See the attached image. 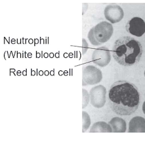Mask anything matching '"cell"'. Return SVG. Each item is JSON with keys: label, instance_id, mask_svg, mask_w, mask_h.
Masks as SVG:
<instances>
[{"label": "cell", "instance_id": "obj_1", "mask_svg": "<svg viewBox=\"0 0 145 147\" xmlns=\"http://www.w3.org/2000/svg\"><path fill=\"white\" fill-rule=\"evenodd\" d=\"M109 104L112 110L120 115H130L136 111L140 105L137 87L125 80L114 82L111 86Z\"/></svg>", "mask_w": 145, "mask_h": 147}, {"label": "cell", "instance_id": "obj_2", "mask_svg": "<svg viewBox=\"0 0 145 147\" xmlns=\"http://www.w3.org/2000/svg\"><path fill=\"white\" fill-rule=\"evenodd\" d=\"M141 43L130 36H122L117 39L112 48V55L120 65L130 67L138 64L142 57Z\"/></svg>", "mask_w": 145, "mask_h": 147}, {"label": "cell", "instance_id": "obj_3", "mask_svg": "<svg viewBox=\"0 0 145 147\" xmlns=\"http://www.w3.org/2000/svg\"><path fill=\"white\" fill-rule=\"evenodd\" d=\"M113 33L112 25L103 21L94 27V36L98 43L103 44L110 39Z\"/></svg>", "mask_w": 145, "mask_h": 147}, {"label": "cell", "instance_id": "obj_4", "mask_svg": "<svg viewBox=\"0 0 145 147\" xmlns=\"http://www.w3.org/2000/svg\"><path fill=\"white\" fill-rule=\"evenodd\" d=\"M82 74V85L83 86L97 84L102 79L101 71L93 65L83 68Z\"/></svg>", "mask_w": 145, "mask_h": 147}, {"label": "cell", "instance_id": "obj_5", "mask_svg": "<svg viewBox=\"0 0 145 147\" xmlns=\"http://www.w3.org/2000/svg\"><path fill=\"white\" fill-rule=\"evenodd\" d=\"M106 89L103 85L93 88L90 92V99L91 105L97 108L103 107L106 102Z\"/></svg>", "mask_w": 145, "mask_h": 147}, {"label": "cell", "instance_id": "obj_6", "mask_svg": "<svg viewBox=\"0 0 145 147\" xmlns=\"http://www.w3.org/2000/svg\"><path fill=\"white\" fill-rule=\"evenodd\" d=\"M111 53L109 49L104 46L95 49L92 55V60L95 64L104 67L111 61Z\"/></svg>", "mask_w": 145, "mask_h": 147}, {"label": "cell", "instance_id": "obj_7", "mask_svg": "<svg viewBox=\"0 0 145 147\" xmlns=\"http://www.w3.org/2000/svg\"><path fill=\"white\" fill-rule=\"evenodd\" d=\"M126 30L132 35L141 37L145 33V21L140 17H134L126 25Z\"/></svg>", "mask_w": 145, "mask_h": 147}, {"label": "cell", "instance_id": "obj_8", "mask_svg": "<svg viewBox=\"0 0 145 147\" xmlns=\"http://www.w3.org/2000/svg\"><path fill=\"white\" fill-rule=\"evenodd\" d=\"M104 14L105 18L111 24L119 22L124 18L123 9L119 5H108L105 7Z\"/></svg>", "mask_w": 145, "mask_h": 147}, {"label": "cell", "instance_id": "obj_9", "mask_svg": "<svg viewBox=\"0 0 145 147\" xmlns=\"http://www.w3.org/2000/svg\"><path fill=\"white\" fill-rule=\"evenodd\" d=\"M129 132H145V119L141 117H136L129 124Z\"/></svg>", "mask_w": 145, "mask_h": 147}, {"label": "cell", "instance_id": "obj_10", "mask_svg": "<svg viewBox=\"0 0 145 147\" xmlns=\"http://www.w3.org/2000/svg\"><path fill=\"white\" fill-rule=\"evenodd\" d=\"M113 132H125L126 130V123L121 118L115 117L108 123Z\"/></svg>", "mask_w": 145, "mask_h": 147}, {"label": "cell", "instance_id": "obj_11", "mask_svg": "<svg viewBox=\"0 0 145 147\" xmlns=\"http://www.w3.org/2000/svg\"><path fill=\"white\" fill-rule=\"evenodd\" d=\"M90 132H112V129L109 124L104 122H98L92 125Z\"/></svg>", "mask_w": 145, "mask_h": 147}, {"label": "cell", "instance_id": "obj_12", "mask_svg": "<svg viewBox=\"0 0 145 147\" xmlns=\"http://www.w3.org/2000/svg\"><path fill=\"white\" fill-rule=\"evenodd\" d=\"M83 132H85L89 128L91 124V119L87 113L83 111Z\"/></svg>", "mask_w": 145, "mask_h": 147}, {"label": "cell", "instance_id": "obj_13", "mask_svg": "<svg viewBox=\"0 0 145 147\" xmlns=\"http://www.w3.org/2000/svg\"><path fill=\"white\" fill-rule=\"evenodd\" d=\"M88 38L91 42V43L94 46H99L101 44L98 43L97 40H95L94 36V27H93L89 31L88 34Z\"/></svg>", "mask_w": 145, "mask_h": 147}, {"label": "cell", "instance_id": "obj_14", "mask_svg": "<svg viewBox=\"0 0 145 147\" xmlns=\"http://www.w3.org/2000/svg\"><path fill=\"white\" fill-rule=\"evenodd\" d=\"M90 101V96L87 91L83 89V108H85L88 105Z\"/></svg>", "mask_w": 145, "mask_h": 147}, {"label": "cell", "instance_id": "obj_15", "mask_svg": "<svg viewBox=\"0 0 145 147\" xmlns=\"http://www.w3.org/2000/svg\"><path fill=\"white\" fill-rule=\"evenodd\" d=\"M88 43L85 39H83V54H85L88 49Z\"/></svg>", "mask_w": 145, "mask_h": 147}, {"label": "cell", "instance_id": "obj_16", "mask_svg": "<svg viewBox=\"0 0 145 147\" xmlns=\"http://www.w3.org/2000/svg\"><path fill=\"white\" fill-rule=\"evenodd\" d=\"M142 110H143V112H144V113L145 115V101L144 102V104H143V106H142Z\"/></svg>", "mask_w": 145, "mask_h": 147}, {"label": "cell", "instance_id": "obj_17", "mask_svg": "<svg viewBox=\"0 0 145 147\" xmlns=\"http://www.w3.org/2000/svg\"><path fill=\"white\" fill-rule=\"evenodd\" d=\"M144 75H145V72H144Z\"/></svg>", "mask_w": 145, "mask_h": 147}]
</instances>
